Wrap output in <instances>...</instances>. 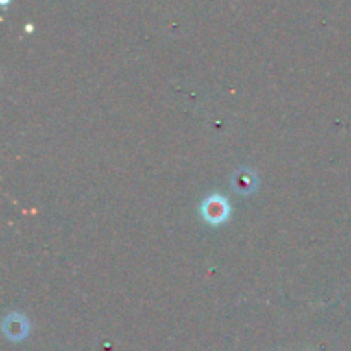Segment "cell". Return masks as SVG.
Segmentation results:
<instances>
[{
    "label": "cell",
    "instance_id": "6da1fadb",
    "mask_svg": "<svg viewBox=\"0 0 351 351\" xmlns=\"http://www.w3.org/2000/svg\"><path fill=\"white\" fill-rule=\"evenodd\" d=\"M225 215H226V204L221 201V199L215 197L208 202V218L209 219H216V221H218V219H221Z\"/></svg>",
    "mask_w": 351,
    "mask_h": 351
}]
</instances>
